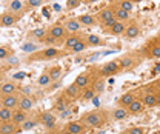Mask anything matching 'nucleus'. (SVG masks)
<instances>
[{
	"instance_id": "15",
	"label": "nucleus",
	"mask_w": 160,
	"mask_h": 134,
	"mask_svg": "<svg viewBox=\"0 0 160 134\" xmlns=\"http://www.w3.org/2000/svg\"><path fill=\"white\" fill-rule=\"evenodd\" d=\"M82 39L83 37H82L80 34H71V36H68L66 40H65V45H63V46H65V51H66V53H71V51L74 49V46L79 43Z\"/></svg>"
},
{
	"instance_id": "43",
	"label": "nucleus",
	"mask_w": 160,
	"mask_h": 134,
	"mask_svg": "<svg viewBox=\"0 0 160 134\" xmlns=\"http://www.w3.org/2000/svg\"><path fill=\"white\" fill-rule=\"evenodd\" d=\"M23 51L25 53H36V45L34 43H25L23 45Z\"/></svg>"
},
{
	"instance_id": "25",
	"label": "nucleus",
	"mask_w": 160,
	"mask_h": 134,
	"mask_svg": "<svg viewBox=\"0 0 160 134\" xmlns=\"http://www.w3.org/2000/svg\"><path fill=\"white\" fill-rule=\"evenodd\" d=\"M148 51V57L151 59H160V42H152L148 46H145Z\"/></svg>"
},
{
	"instance_id": "49",
	"label": "nucleus",
	"mask_w": 160,
	"mask_h": 134,
	"mask_svg": "<svg viewBox=\"0 0 160 134\" xmlns=\"http://www.w3.org/2000/svg\"><path fill=\"white\" fill-rule=\"evenodd\" d=\"M131 2H132V3L136 5V3H140V2H143V0H131Z\"/></svg>"
},
{
	"instance_id": "52",
	"label": "nucleus",
	"mask_w": 160,
	"mask_h": 134,
	"mask_svg": "<svg viewBox=\"0 0 160 134\" xmlns=\"http://www.w3.org/2000/svg\"><path fill=\"white\" fill-rule=\"evenodd\" d=\"M109 2H114V3H116V2H117V0H109Z\"/></svg>"
},
{
	"instance_id": "2",
	"label": "nucleus",
	"mask_w": 160,
	"mask_h": 134,
	"mask_svg": "<svg viewBox=\"0 0 160 134\" xmlns=\"http://www.w3.org/2000/svg\"><path fill=\"white\" fill-rule=\"evenodd\" d=\"M68 53L66 51H60L57 48H45L39 53H32L29 57H28V62H34V60H49V59L59 57V56H66Z\"/></svg>"
},
{
	"instance_id": "38",
	"label": "nucleus",
	"mask_w": 160,
	"mask_h": 134,
	"mask_svg": "<svg viewBox=\"0 0 160 134\" xmlns=\"http://www.w3.org/2000/svg\"><path fill=\"white\" fill-rule=\"evenodd\" d=\"M37 123H39V119H26V122H23V125H22V131H29Z\"/></svg>"
},
{
	"instance_id": "24",
	"label": "nucleus",
	"mask_w": 160,
	"mask_h": 134,
	"mask_svg": "<svg viewBox=\"0 0 160 134\" xmlns=\"http://www.w3.org/2000/svg\"><path fill=\"white\" fill-rule=\"evenodd\" d=\"M126 26L128 25H125V22H116L111 28H108V31H109V34H112V36H123L125 34V31H126Z\"/></svg>"
},
{
	"instance_id": "21",
	"label": "nucleus",
	"mask_w": 160,
	"mask_h": 134,
	"mask_svg": "<svg viewBox=\"0 0 160 134\" xmlns=\"http://www.w3.org/2000/svg\"><path fill=\"white\" fill-rule=\"evenodd\" d=\"M129 116H131L129 114V111H128L126 108H123V106H117V108H114V110H112V113H111V117H112L114 120H117V122L128 119Z\"/></svg>"
},
{
	"instance_id": "27",
	"label": "nucleus",
	"mask_w": 160,
	"mask_h": 134,
	"mask_svg": "<svg viewBox=\"0 0 160 134\" xmlns=\"http://www.w3.org/2000/svg\"><path fill=\"white\" fill-rule=\"evenodd\" d=\"M69 103H71V102H69L68 99H65V97L62 96V97H59V99L56 100V103H54L52 110H54V111H57V113H63L65 110H68Z\"/></svg>"
},
{
	"instance_id": "29",
	"label": "nucleus",
	"mask_w": 160,
	"mask_h": 134,
	"mask_svg": "<svg viewBox=\"0 0 160 134\" xmlns=\"http://www.w3.org/2000/svg\"><path fill=\"white\" fill-rule=\"evenodd\" d=\"M51 82H52V79H51V76H49V71H48V70H45V71L39 76V79H37V85H39L40 88H46V86H49Z\"/></svg>"
},
{
	"instance_id": "17",
	"label": "nucleus",
	"mask_w": 160,
	"mask_h": 134,
	"mask_svg": "<svg viewBox=\"0 0 160 134\" xmlns=\"http://www.w3.org/2000/svg\"><path fill=\"white\" fill-rule=\"evenodd\" d=\"M145 108H146V106L143 105V102H142L140 99H136V100H134V102L126 108V110L129 111V114L131 116H139V114H142V113L145 111Z\"/></svg>"
},
{
	"instance_id": "6",
	"label": "nucleus",
	"mask_w": 160,
	"mask_h": 134,
	"mask_svg": "<svg viewBox=\"0 0 160 134\" xmlns=\"http://www.w3.org/2000/svg\"><path fill=\"white\" fill-rule=\"evenodd\" d=\"M65 131H68L71 134H85L88 131V128L80 120H71L65 125Z\"/></svg>"
},
{
	"instance_id": "30",
	"label": "nucleus",
	"mask_w": 160,
	"mask_h": 134,
	"mask_svg": "<svg viewBox=\"0 0 160 134\" xmlns=\"http://www.w3.org/2000/svg\"><path fill=\"white\" fill-rule=\"evenodd\" d=\"M112 9H114V16H116V19L119 20V22H126V20H129V13L125 11V9H122V8L117 6L116 3L112 5Z\"/></svg>"
},
{
	"instance_id": "32",
	"label": "nucleus",
	"mask_w": 160,
	"mask_h": 134,
	"mask_svg": "<svg viewBox=\"0 0 160 134\" xmlns=\"http://www.w3.org/2000/svg\"><path fill=\"white\" fill-rule=\"evenodd\" d=\"M12 116H14V110H9V108L2 106V110H0V122L2 123L11 122L12 120Z\"/></svg>"
},
{
	"instance_id": "42",
	"label": "nucleus",
	"mask_w": 160,
	"mask_h": 134,
	"mask_svg": "<svg viewBox=\"0 0 160 134\" xmlns=\"http://www.w3.org/2000/svg\"><path fill=\"white\" fill-rule=\"evenodd\" d=\"M45 0H26V6L28 8H39L43 5Z\"/></svg>"
},
{
	"instance_id": "46",
	"label": "nucleus",
	"mask_w": 160,
	"mask_h": 134,
	"mask_svg": "<svg viewBox=\"0 0 160 134\" xmlns=\"http://www.w3.org/2000/svg\"><path fill=\"white\" fill-rule=\"evenodd\" d=\"M99 57H100V53H97V54H92V56H91V57L88 59V60L91 62V60H96V59H99Z\"/></svg>"
},
{
	"instance_id": "31",
	"label": "nucleus",
	"mask_w": 160,
	"mask_h": 134,
	"mask_svg": "<svg viewBox=\"0 0 160 134\" xmlns=\"http://www.w3.org/2000/svg\"><path fill=\"white\" fill-rule=\"evenodd\" d=\"M46 34H48V31H46L45 28H37V29H32V31L28 33L29 37L37 40V42H43V39L46 37Z\"/></svg>"
},
{
	"instance_id": "53",
	"label": "nucleus",
	"mask_w": 160,
	"mask_h": 134,
	"mask_svg": "<svg viewBox=\"0 0 160 134\" xmlns=\"http://www.w3.org/2000/svg\"><path fill=\"white\" fill-rule=\"evenodd\" d=\"M120 134H123V133H120Z\"/></svg>"
},
{
	"instance_id": "44",
	"label": "nucleus",
	"mask_w": 160,
	"mask_h": 134,
	"mask_svg": "<svg viewBox=\"0 0 160 134\" xmlns=\"http://www.w3.org/2000/svg\"><path fill=\"white\" fill-rule=\"evenodd\" d=\"M151 88L154 90V93H160V79H157L156 82L151 83Z\"/></svg>"
},
{
	"instance_id": "34",
	"label": "nucleus",
	"mask_w": 160,
	"mask_h": 134,
	"mask_svg": "<svg viewBox=\"0 0 160 134\" xmlns=\"http://www.w3.org/2000/svg\"><path fill=\"white\" fill-rule=\"evenodd\" d=\"M8 9H9V13L22 14V13H23V3H22L20 0H12V2L8 5Z\"/></svg>"
},
{
	"instance_id": "47",
	"label": "nucleus",
	"mask_w": 160,
	"mask_h": 134,
	"mask_svg": "<svg viewBox=\"0 0 160 134\" xmlns=\"http://www.w3.org/2000/svg\"><path fill=\"white\" fill-rule=\"evenodd\" d=\"M83 3H86V5H89V3H96V2H99V0H82Z\"/></svg>"
},
{
	"instance_id": "20",
	"label": "nucleus",
	"mask_w": 160,
	"mask_h": 134,
	"mask_svg": "<svg viewBox=\"0 0 160 134\" xmlns=\"http://www.w3.org/2000/svg\"><path fill=\"white\" fill-rule=\"evenodd\" d=\"M117 62H119V65H120V70H122V71H126V70H129V68H132V66H134L136 59L132 57L131 54H126V56L120 57Z\"/></svg>"
},
{
	"instance_id": "40",
	"label": "nucleus",
	"mask_w": 160,
	"mask_h": 134,
	"mask_svg": "<svg viewBox=\"0 0 160 134\" xmlns=\"http://www.w3.org/2000/svg\"><path fill=\"white\" fill-rule=\"evenodd\" d=\"M92 88L96 90V93H97V94L103 93V91H105V80H103V79H99V80H96V82L92 83Z\"/></svg>"
},
{
	"instance_id": "19",
	"label": "nucleus",
	"mask_w": 160,
	"mask_h": 134,
	"mask_svg": "<svg viewBox=\"0 0 160 134\" xmlns=\"http://www.w3.org/2000/svg\"><path fill=\"white\" fill-rule=\"evenodd\" d=\"M65 28L71 34H79V31L82 29V25H80L79 19H68L65 22Z\"/></svg>"
},
{
	"instance_id": "39",
	"label": "nucleus",
	"mask_w": 160,
	"mask_h": 134,
	"mask_svg": "<svg viewBox=\"0 0 160 134\" xmlns=\"http://www.w3.org/2000/svg\"><path fill=\"white\" fill-rule=\"evenodd\" d=\"M88 46H89V45L86 43V40H85V37H83V39H82V40L79 42V43H77V45L74 46V49H72L71 53H72V54H79V53H83V51H85V49H86Z\"/></svg>"
},
{
	"instance_id": "23",
	"label": "nucleus",
	"mask_w": 160,
	"mask_h": 134,
	"mask_svg": "<svg viewBox=\"0 0 160 134\" xmlns=\"http://www.w3.org/2000/svg\"><path fill=\"white\" fill-rule=\"evenodd\" d=\"M34 106V99H31V96H20V102H19V110L23 111H31Z\"/></svg>"
},
{
	"instance_id": "16",
	"label": "nucleus",
	"mask_w": 160,
	"mask_h": 134,
	"mask_svg": "<svg viewBox=\"0 0 160 134\" xmlns=\"http://www.w3.org/2000/svg\"><path fill=\"white\" fill-rule=\"evenodd\" d=\"M140 100L143 102V105H145L146 108L157 106V97H156V93H152V91H148V93H145L143 96L140 97Z\"/></svg>"
},
{
	"instance_id": "11",
	"label": "nucleus",
	"mask_w": 160,
	"mask_h": 134,
	"mask_svg": "<svg viewBox=\"0 0 160 134\" xmlns=\"http://www.w3.org/2000/svg\"><path fill=\"white\" fill-rule=\"evenodd\" d=\"M137 99L136 96V93L134 91H128V93H125V94H122V96L117 99V106H123V108H128L134 100Z\"/></svg>"
},
{
	"instance_id": "1",
	"label": "nucleus",
	"mask_w": 160,
	"mask_h": 134,
	"mask_svg": "<svg viewBox=\"0 0 160 134\" xmlns=\"http://www.w3.org/2000/svg\"><path fill=\"white\" fill-rule=\"evenodd\" d=\"M80 122L89 130V128H100L106 122V116L103 111H89L80 117Z\"/></svg>"
},
{
	"instance_id": "48",
	"label": "nucleus",
	"mask_w": 160,
	"mask_h": 134,
	"mask_svg": "<svg viewBox=\"0 0 160 134\" xmlns=\"http://www.w3.org/2000/svg\"><path fill=\"white\" fill-rule=\"evenodd\" d=\"M156 97H157V106H160V93H156Z\"/></svg>"
},
{
	"instance_id": "3",
	"label": "nucleus",
	"mask_w": 160,
	"mask_h": 134,
	"mask_svg": "<svg viewBox=\"0 0 160 134\" xmlns=\"http://www.w3.org/2000/svg\"><path fill=\"white\" fill-rule=\"evenodd\" d=\"M48 36L57 43L60 40H66V37H68V31H66L65 25L57 23V25H52V26L48 29Z\"/></svg>"
},
{
	"instance_id": "4",
	"label": "nucleus",
	"mask_w": 160,
	"mask_h": 134,
	"mask_svg": "<svg viewBox=\"0 0 160 134\" xmlns=\"http://www.w3.org/2000/svg\"><path fill=\"white\" fill-rule=\"evenodd\" d=\"M120 71V65L117 60H111V62H106L102 68L99 70L100 76L102 77H109V76H116V74H119Z\"/></svg>"
},
{
	"instance_id": "8",
	"label": "nucleus",
	"mask_w": 160,
	"mask_h": 134,
	"mask_svg": "<svg viewBox=\"0 0 160 134\" xmlns=\"http://www.w3.org/2000/svg\"><path fill=\"white\" fill-rule=\"evenodd\" d=\"M62 96L65 97V99H68L69 102H72V100H76V99H79V97L82 96V90H80L76 83H72V85H68V86L63 90V94H62Z\"/></svg>"
},
{
	"instance_id": "50",
	"label": "nucleus",
	"mask_w": 160,
	"mask_h": 134,
	"mask_svg": "<svg viewBox=\"0 0 160 134\" xmlns=\"http://www.w3.org/2000/svg\"><path fill=\"white\" fill-rule=\"evenodd\" d=\"M62 134H71V133H68V131H65V130H63V133Z\"/></svg>"
},
{
	"instance_id": "35",
	"label": "nucleus",
	"mask_w": 160,
	"mask_h": 134,
	"mask_svg": "<svg viewBox=\"0 0 160 134\" xmlns=\"http://www.w3.org/2000/svg\"><path fill=\"white\" fill-rule=\"evenodd\" d=\"M48 71H49V76H51V79H52V82L59 80L60 77H62V73H63L62 66H59V65H54V66H51Z\"/></svg>"
},
{
	"instance_id": "13",
	"label": "nucleus",
	"mask_w": 160,
	"mask_h": 134,
	"mask_svg": "<svg viewBox=\"0 0 160 134\" xmlns=\"http://www.w3.org/2000/svg\"><path fill=\"white\" fill-rule=\"evenodd\" d=\"M2 96H9V94H19V85L16 82H3L2 83Z\"/></svg>"
},
{
	"instance_id": "41",
	"label": "nucleus",
	"mask_w": 160,
	"mask_h": 134,
	"mask_svg": "<svg viewBox=\"0 0 160 134\" xmlns=\"http://www.w3.org/2000/svg\"><path fill=\"white\" fill-rule=\"evenodd\" d=\"M80 3H83L82 0H66V8L68 9H76V8H79Z\"/></svg>"
},
{
	"instance_id": "37",
	"label": "nucleus",
	"mask_w": 160,
	"mask_h": 134,
	"mask_svg": "<svg viewBox=\"0 0 160 134\" xmlns=\"http://www.w3.org/2000/svg\"><path fill=\"white\" fill-rule=\"evenodd\" d=\"M148 133H149V130L143 128V126H131L126 131H123V134H148Z\"/></svg>"
},
{
	"instance_id": "22",
	"label": "nucleus",
	"mask_w": 160,
	"mask_h": 134,
	"mask_svg": "<svg viewBox=\"0 0 160 134\" xmlns=\"http://www.w3.org/2000/svg\"><path fill=\"white\" fill-rule=\"evenodd\" d=\"M26 119H28V113L26 111H23V110H14V116H12V120L11 122L22 128V125H23V122H26Z\"/></svg>"
},
{
	"instance_id": "18",
	"label": "nucleus",
	"mask_w": 160,
	"mask_h": 134,
	"mask_svg": "<svg viewBox=\"0 0 160 134\" xmlns=\"http://www.w3.org/2000/svg\"><path fill=\"white\" fill-rule=\"evenodd\" d=\"M22 131V128L14 125L12 122H6V123H0V134H17Z\"/></svg>"
},
{
	"instance_id": "26",
	"label": "nucleus",
	"mask_w": 160,
	"mask_h": 134,
	"mask_svg": "<svg viewBox=\"0 0 160 134\" xmlns=\"http://www.w3.org/2000/svg\"><path fill=\"white\" fill-rule=\"evenodd\" d=\"M77 19H79L82 26H96L97 25V20H99V19H96L94 16H91V14H82Z\"/></svg>"
},
{
	"instance_id": "10",
	"label": "nucleus",
	"mask_w": 160,
	"mask_h": 134,
	"mask_svg": "<svg viewBox=\"0 0 160 134\" xmlns=\"http://www.w3.org/2000/svg\"><path fill=\"white\" fill-rule=\"evenodd\" d=\"M140 36V26L137 22H131L128 26H126V31H125V34H123V37L126 39V40H134V39H137Z\"/></svg>"
},
{
	"instance_id": "36",
	"label": "nucleus",
	"mask_w": 160,
	"mask_h": 134,
	"mask_svg": "<svg viewBox=\"0 0 160 134\" xmlns=\"http://www.w3.org/2000/svg\"><path fill=\"white\" fill-rule=\"evenodd\" d=\"M116 5H117V6H120L122 9L128 11V13L134 11V3H132L131 0H117V2H116Z\"/></svg>"
},
{
	"instance_id": "28",
	"label": "nucleus",
	"mask_w": 160,
	"mask_h": 134,
	"mask_svg": "<svg viewBox=\"0 0 160 134\" xmlns=\"http://www.w3.org/2000/svg\"><path fill=\"white\" fill-rule=\"evenodd\" d=\"M85 40L89 46H103L105 45V40L100 39V36H96V34H85Z\"/></svg>"
},
{
	"instance_id": "9",
	"label": "nucleus",
	"mask_w": 160,
	"mask_h": 134,
	"mask_svg": "<svg viewBox=\"0 0 160 134\" xmlns=\"http://www.w3.org/2000/svg\"><path fill=\"white\" fill-rule=\"evenodd\" d=\"M20 19V14H14V13H3L2 17H0V23H2V28H8V26H12L16 25Z\"/></svg>"
},
{
	"instance_id": "33",
	"label": "nucleus",
	"mask_w": 160,
	"mask_h": 134,
	"mask_svg": "<svg viewBox=\"0 0 160 134\" xmlns=\"http://www.w3.org/2000/svg\"><path fill=\"white\" fill-rule=\"evenodd\" d=\"M96 90L92 88V85L89 86V88H86V90H83L82 91V96H80V99H82V102H91V100H94V97H96Z\"/></svg>"
},
{
	"instance_id": "45",
	"label": "nucleus",
	"mask_w": 160,
	"mask_h": 134,
	"mask_svg": "<svg viewBox=\"0 0 160 134\" xmlns=\"http://www.w3.org/2000/svg\"><path fill=\"white\" fill-rule=\"evenodd\" d=\"M6 57H8V49H6V46H2L0 48V59L5 60Z\"/></svg>"
},
{
	"instance_id": "12",
	"label": "nucleus",
	"mask_w": 160,
	"mask_h": 134,
	"mask_svg": "<svg viewBox=\"0 0 160 134\" xmlns=\"http://www.w3.org/2000/svg\"><path fill=\"white\" fill-rule=\"evenodd\" d=\"M74 83L79 86L82 91L86 90V88H89V86L92 85V83H91V74H89V73H82V74H79V76L76 77Z\"/></svg>"
},
{
	"instance_id": "5",
	"label": "nucleus",
	"mask_w": 160,
	"mask_h": 134,
	"mask_svg": "<svg viewBox=\"0 0 160 134\" xmlns=\"http://www.w3.org/2000/svg\"><path fill=\"white\" fill-rule=\"evenodd\" d=\"M37 119H39V123H42L46 130H52L56 126V122H57V119H56V116H54L52 111H45Z\"/></svg>"
},
{
	"instance_id": "14",
	"label": "nucleus",
	"mask_w": 160,
	"mask_h": 134,
	"mask_svg": "<svg viewBox=\"0 0 160 134\" xmlns=\"http://www.w3.org/2000/svg\"><path fill=\"white\" fill-rule=\"evenodd\" d=\"M97 19L99 22H102V25L103 23H106V22H109V20H114L116 19V16H114V9H112V6H108V8H103L102 11L99 13V16H97Z\"/></svg>"
},
{
	"instance_id": "51",
	"label": "nucleus",
	"mask_w": 160,
	"mask_h": 134,
	"mask_svg": "<svg viewBox=\"0 0 160 134\" xmlns=\"http://www.w3.org/2000/svg\"><path fill=\"white\" fill-rule=\"evenodd\" d=\"M97 134H105V133H103V131H99V133H97Z\"/></svg>"
},
{
	"instance_id": "7",
	"label": "nucleus",
	"mask_w": 160,
	"mask_h": 134,
	"mask_svg": "<svg viewBox=\"0 0 160 134\" xmlns=\"http://www.w3.org/2000/svg\"><path fill=\"white\" fill-rule=\"evenodd\" d=\"M2 106L9 108V110H19V102L20 96L19 94H9V96H2Z\"/></svg>"
}]
</instances>
